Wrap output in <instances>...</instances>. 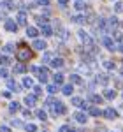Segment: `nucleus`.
I'll use <instances>...</instances> for the list:
<instances>
[{
	"label": "nucleus",
	"mask_w": 123,
	"mask_h": 132,
	"mask_svg": "<svg viewBox=\"0 0 123 132\" xmlns=\"http://www.w3.org/2000/svg\"><path fill=\"white\" fill-rule=\"evenodd\" d=\"M16 56H18V60L20 62H27L32 58V51H28V48L25 46V44H20V50L16 53Z\"/></svg>",
	"instance_id": "obj_1"
},
{
	"label": "nucleus",
	"mask_w": 123,
	"mask_h": 132,
	"mask_svg": "<svg viewBox=\"0 0 123 132\" xmlns=\"http://www.w3.org/2000/svg\"><path fill=\"white\" fill-rule=\"evenodd\" d=\"M65 113H67V108H65L60 101H56L55 106H53V116H56V114H65Z\"/></svg>",
	"instance_id": "obj_2"
},
{
	"label": "nucleus",
	"mask_w": 123,
	"mask_h": 132,
	"mask_svg": "<svg viewBox=\"0 0 123 132\" xmlns=\"http://www.w3.org/2000/svg\"><path fill=\"white\" fill-rule=\"evenodd\" d=\"M79 39H81V42L84 44V46H88V48H92L93 46V39L88 35V34H84V32H79Z\"/></svg>",
	"instance_id": "obj_3"
},
{
	"label": "nucleus",
	"mask_w": 123,
	"mask_h": 132,
	"mask_svg": "<svg viewBox=\"0 0 123 132\" xmlns=\"http://www.w3.org/2000/svg\"><path fill=\"white\" fill-rule=\"evenodd\" d=\"M37 74H39V79H41V83H46L48 81V76H49V71H48V69H46V67H42V69H39V67H37Z\"/></svg>",
	"instance_id": "obj_4"
},
{
	"label": "nucleus",
	"mask_w": 123,
	"mask_h": 132,
	"mask_svg": "<svg viewBox=\"0 0 123 132\" xmlns=\"http://www.w3.org/2000/svg\"><path fill=\"white\" fill-rule=\"evenodd\" d=\"M104 116H106L107 120H114V118L118 116V113H116V109H113V108H107V109L104 111Z\"/></svg>",
	"instance_id": "obj_5"
},
{
	"label": "nucleus",
	"mask_w": 123,
	"mask_h": 132,
	"mask_svg": "<svg viewBox=\"0 0 123 132\" xmlns=\"http://www.w3.org/2000/svg\"><path fill=\"white\" fill-rule=\"evenodd\" d=\"M5 30L16 32V30H18V23H16V21H12V20H7V21H5Z\"/></svg>",
	"instance_id": "obj_6"
},
{
	"label": "nucleus",
	"mask_w": 123,
	"mask_h": 132,
	"mask_svg": "<svg viewBox=\"0 0 123 132\" xmlns=\"http://www.w3.org/2000/svg\"><path fill=\"white\" fill-rule=\"evenodd\" d=\"M104 44H106V48H107V50H111V51L116 50V46H114V41L111 39V37H104Z\"/></svg>",
	"instance_id": "obj_7"
},
{
	"label": "nucleus",
	"mask_w": 123,
	"mask_h": 132,
	"mask_svg": "<svg viewBox=\"0 0 123 132\" xmlns=\"http://www.w3.org/2000/svg\"><path fill=\"white\" fill-rule=\"evenodd\" d=\"M16 23H18V25H27V14H25L23 11L18 12V20H16Z\"/></svg>",
	"instance_id": "obj_8"
},
{
	"label": "nucleus",
	"mask_w": 123,
	"mask_h": 132,
	"mask_svg": "<svg viewBox=\"0 0 123 132\" xmlns=\"http://www.w3.org/2000/svg\"><path fill=\"white\" fill-rule=\"evenodd\" d=\"M74 118H76L79 123H86V122H88V116H86L84 113H76V114H74Z\"/></svg>",
	"instance_id": "obj_9"
},
{
	"label": "nucleus",
	"mask_w": 123,
	"mask_h": 132,
	"mask_svg": "<svg viewBox=\"0 0 123 132\" xmlns=\"http://www.w3.org/2000/svg\"><path fill=\"white\" fill-rule=\"evenodd\" d=\"M41 30H42V34H44V35H46V37H49V35H51V34H53L51 27H49V25H48V23H46V25H41Z\"/></svg>",
	"instance_id": "obj_10"
},
{
	"label": "nucleus",
	"mask_w": 123,
	"mask_h": 132,
	"mask_svg": "<svg viewBox=\"0 0 123 132\" xmlns=\"http://www.w3.org/2000/svg\"><path fill=\"white\" fill-rule=\"evenodd\" d=\"M116 27H118V20H116V18H111V20L107 21V30H114V28H116Z\"/></svg>",
	"instance_id": "obj_11"
},
{
	"label": "nucleus",
	"mask_w": 123,
	"mask_h": 132,
	"mask_svg": "<svg viewBox=\"0 0 123 132\" xmlns=\"http://www.w3.org/2000/svg\"><path fill=\"white\" fill-rule=\"evenodd\" d=\"M97 83H100V85H104V86H106V85L109 83V78H107L106 74H99V76H97Z\"/></svg>",
	"instance_id": "obj_12"
},
{
	"label": "nucleus",
	"mask_w": 123,
	"mask_h": 132,
	"mask_svg": "<svg viewBox=\"0 0 123 132\" xmlns=\"http://www.w3.org/2000/svg\"><path fill=\"white\" fill-rule=\"evenodd\" d=\"M25 104L30 106V108H33V106H35V95H27V97H25Z\"/></svg>",
	"instance_id": "obj_13"
},
{
	"label": "nucleus",
	"mask_w": 123,
	"mask_h": 132,
	"mask_svg": "<svg viewBox=\"0 0 123 132\" xmlns=\"http://www.w3.org/2000/svg\"><path fill=\"white\" fill-rule=\"evenodd\" d=\"M51 67H55V69L63 67V60H61V58H53V60H51Z\"/></svg>",
	"instance_id": "obj_14"
},
{
	"label": "nucleus",
	"mask_w": 123,
	"mask_h": 132,
	"mask_svg": "<svg viewBox=\"0 0 123 132\" xmlns=\"http://www.w3.org/2000/svg\"><path fill=\"white\" fill-rule=\"evenodd\" d=\"M33 48H35V50H39V51L46 50V42H44V41H39V39H37V41L33 42Z\"/></svg>",
	"instance_id": "obj_15"
},
{
	"label": "nucleus",
	"mask_w": 123,
	"mask_h": 132,
	"mask_svg": "<svg viewBox=\"0 0 123 132\" xmlns=\"http://www.w3.org/2000/svg\"><path fill=\"white\" fill-rule=\"evenodd\" d=\"M104 97L111 101V99H114V97H116V92H114V90H106V92H104Z\"/></svg>",
	"instance_id": "obj_16"
},
{
	"label": "nucleus",
	"mask_w": 123,
	"mask_h": 132,
	"mask_svg": "<svg viewBox=\"0 0 123 132\" xmlns=\"http://www.w3.org/2000/svg\"><path fill=\"white\" fill-rule=\"evenodd\" d=\"M71 21H74V23H86V18L84 16H72Z\"/></svg>",
	"instance_id": "obj_17"
},
{
	"label": "nucleus",
	"mask_w": 123,
	"mask_h": 132,
	"mask_svg": "<svg viewBox=\"0 0 123 132\" xmlns=\"http://www.w3.org/2000/svg\"><path fill=\"white\" fill-rule=\"evenodd\" d=\"M27 35H28V37H35V35H37V28L28 27V28H27Z\"/></svg>",
	"instance_id": "obj_18"
},
{
	"label": "nucleus",
	"mask_w": 123,
	"mask_h": 132,
	"mask_svg": "<svg viewBox=\"0 0 123 132\" xmlns=\"http://www.w3.org/2000/svg\"><path fill=\"white\" fill-rule=\"evenodd\" d=\"M25 71H27V65H23V63H20V65L14 67V72H18V74H23Z\"/></svg>",
	"instance_id": "obj_19"
},
{
	"label": "nucleus",
	"mask_w": 123,
	"mask_h": 132,
	"mask_svg": "<svg viewBox=\"0 0 123 132\" xmlns=\"http://www.w3.org/2000/svg\"><path fill=\"white\" fill-rule=\"evenodd\" d=\"M76 9L83 11V9H88V7H86V4H84L83 0H76Z\"/></svg>",
	"instance_id": "obj_20"
},
{
	"label": "nucleus",
	"mask_w": 123,
	"mask_h": 132,
	"mask_svg": "<svg viewBox=\"0 0 123 132\" xmlns=\"http://www.w3.org/2000/svg\"><path fill=\"white\" fill-rule=\"evenodd\" d=\"M61 92H63L65 95H71V93H72V85H63Z\"/></svg>",
	"instance_id": "obj_21"
},
{
	"label": "nucleus",
	"mask_w": 123,
	"mask_h": 132,
	"mask_svg": "<svg viewBox=\"0 0 123 132\" xmlns=\"http://www.w3.org/2000/svg\"><path fill=\"white\" fill-rule=\"evenodd\" d=\"M9 111H11V113H16V111H20V104H18V102H12V104L9 106Z\"/></svg>",
	"instance_id": "obj_22"
},
{
	"label": "nucleus",
	"mask_w": 123,
	"mask_h": 132,
	"mask_svg": "<svg viewBox=\"0 0 123 132\" xmlns=\"http://www.w3.org/2000/svg\"><path fill=\"white\" fill-rule=\"evenodd\" d=\"M71 83H74V85H79V83H81V78H79L77 74H72V76H71Z\"/></svg>",
	"instance_id": "obj_23"
},
{
	"label": "nucleus",
	"mask_w": 123,
	"mask_h": 132,
	"mask_svg": "<svg viewBox=\"0 0 123 132\" xmlns=\"http://www.w3.org/2000/svg\"><path fill=\"white\" fill-rule=\"evenodd\" d=\"M53 79H55V85H61V83H63V76H61V74H55Z\"/></svg>",
	"instance_id": "obj_24"
},
{
	"label": "nucleus",
	"mask_w": 123,
	"mask_h": 132,
	"mask_svg": "<svg viewBox=\"0 0 123 132\" xmlns=\"http://www.w3.org/2000/svg\"><path fill=\"white\" fill-rule=\"evenodd\" d=\"M88 111H90V114H92V116H100V114H102V113H100V109H97V108H90Z\"/></svg>",
	"instance_id": "obj_25"
},
{
	"label": "nucleus",
	"mask_w": 123,
	"mask_h": 132,
	"mask_svg": "<svg viewBox=\"0 0 123 132\" xmlns=\"http://www.w3.org/2000/svg\"><path fill=\"white\" fill-rule=\"evenodd\" d=\"M23 85H25L27 88H32V86H33V81H32L30 78H25V79H23Z\"/></svg>",
	"instance_id": "obj_26"
},
{
	"label": "nucleus",
	"mask_w": 123,
	"mask_h": 132,
	"mask_svg": "<svg viewBox=\"0 0 123 132\" xmlns=\"http://www.w3.org/2000/svg\"><path fill=\"white\" fill-rule=\"evenodd\" d=\"M90 99H92V102H95V104H100V102L104 101V99H102V97H100V95H92Z\"/></svg>",
	"instance_id": "obj_27"
},
{
	"label": "nucleus",
	"mask_w": 123,
	"mask_h": 132,
	"mask_svg": "<svg viewBox=\"0 0 123 132\" xmlns=\"http://www.w3.org/2000/svg\"><path fill=\"white\" fill-rule=\"evenodd\" d=\"M7 86H9V90H20V86L14 81H7Z\"/></svg>",
	"instance_id": "obj_28"
},
{
	"label": "nucleus",
	"mask_w": 123,
	"mask_h": 132,
	"mask_svg": "<svg viewBox=\"0 0 123 132\" xmlns=\"http://www.w3.org/2000/svg\"><path fill=\"white\" fill-rule=\"evenodd\" d=\"M37 116H39V118H41L42 122H44V120H46V118H48V114H46V111H42V109H39V111H37Z\"/></svg>",
	"instance_id": "obj_29"
},
{
	"label": "nucleus",
	"mask_w": 123,
	"mask_h": 132,
	"mask_svg": "<svg viewBox=\"0 0 123 132\" xmlns=\"http://www.w3.org/2000/svg\"><path fill=\"white\" fill-rule=\"evenodd\" d=\"M0 63H2V65H9L11 60L7 58V56H4V55H2V56H0Z\"/></svg>",
	"instance_id": "obj_30"
},
{
	"label": "nucleus",
	"mask_w": 123,
	"mask_h": 132,
	"mask_svg": "<svg viewBox=\"0 0 123 132\" xmlns=\"http://www.w3.org/2000/svg\"><path fill=\"white\" fill-rule=\"evenodd\" d=\"M114 11H116V12H123V2H118V4L114 5Z\"/></svg>",
	"instance_id": "obj_31"
},
{
	"label": "nucleus",
	"mask_w": 123,
	"mask_h": 132,
	"mask_svg": "<svg viewBox=\"0 0 123 132\" xmlns=\"http://www.w3.org/2000/svg\"><path fill=\"white\" fill-rule=\"evenodd\" d=\"M4 7H7V9H12V7H14V2H12V0H5V2H4Z\"/></svg>",
	"instance_id": "obj_32"
},
{
	"label": "nucleus",
	"mask_w": 123,
	"mask_h": 132,
	"mask_svg": "<svg viewBox=\"0 0 123 132\" xmlns=\"http://www.w3.org/2000/svg\"><path fill=\"white\" fill-rule=\"evenodd\" d=\"M25 129H27L28 132H35V130H37V127H35V125H32V123H28V125H25Z\"/></svg>",
	"instance_id": "obj_33"
},
{
	"label": "nucleus",
	"mask_w": 123,
	"mask_h": 132,
	"mask_svg": "<svg viewBox=\"0 0 123 132\" xmlns=\"http://www.w3.org/2000/svg\"><path fill=\"white\" fill-rule=\"evenodd\" d=\"M72 104H74V106H81L83 101L79 99V97H74V99H72Z\"/></svg>",
	"instance_id": "obj_34"
},
{
	"label": "nucleus",
	"mask_w": 123,
	"mask_h": 132,
	"mask_svg": "<svg viewBox=\"0 0 123 132\" xmlns=\"http://www.w3.org/2000/svg\"><path fill=\"white\" fill-rule=\"evenodd\" d=\"M121 39H123V35H121V34H120V32H116V34H114V41L121 42Z\"/></svg>",
	"instance_id": "obj_35"
},
{
	"label": "nucleus",
	"mask_w": 123,
	"mask_h": 132,
	"mask_svg": "<svg viewBox=\"0 0 123 132\" xmlns=\"http://www.w3.org/2000/svg\"><path fill=\"white\" fill-rule=\"evenodd\" d=\"M33 92H35L33 95L37 97V95H41V93H42V88H41V86H35V88H33Z\"/></svg>",
	"instance_id": "obj_36"
},
{
	"label": "nucleus",
	"mask_w": 123,
	"mask_h": 132,
	"mask_svg": "<svg viewBox=\"0 0 123 132\" xmlns=\"http://www.w3.org/2000/svg\"><path fill=\"white\" fill-rule=\"evenodd\" d=\"M48 92H49V93H55V92H56V85H49V86H48Z\"/></svg>",
	"instance_id": "obj_37"
},
{
	"label": "nucleus",
	"mask_w": 123,
	"mask_h": 132,
	"mask_svg": "<svg viewBox=\"0 0 123 132\" xmlns=\"http://www.w3.org/2000/svg\"><path fill=\"white\" fill-rule=\"evenodd\" d=\"M104 65H106V69H109V71H111V69H114V63H113V62H106Z\"/></svg>",
	"instance_id": "obj_38"
},
{
	"label": "nucleus",
	"mask_w": 123,
	"mask_h": 132,
	"mask_svg": "<svg viewBox=\"0 0 123 132\" xmlns=\"http://www.w3.org/2000/svg\"><path fill=\"white\" fill-rule=\"evenodd\" d=\"M60 132H71V127L69 125H63V127H60Z\"/></svg>",
	"instance_id": "obj_39"
},
{
	"label": "nucleus",
	"mask_w": 123,
	"mask_h": 132,
	"mask_svg": "<svg viewBox=\"0 0 123 132\" xmlns=\"http://www.w3.org/2000/svg\"><path fill=\"white\" fill-rule=\"evenodd\" d=\"M0 132H11V129L5 127V125H2V127H0Z\"/></svg>",
	"instance_id": "obj_40"
},
{
	"label": "nucleus",
	"mask_w": 123,
	"mask_h": 132,
	"mask_svg": "<svg viewBox=\"0 0 123 132\" xmlns=\"http://www.w3.org/2000/svg\"><path fill=\"white\" fill-rule=\"evenodd\" d=\"M4 50H5V51H9V53H11V51L14 50V46H12V44H7V46H5V48H4Z\"/></svg>",
	"instance_id": "obj_41"
},
{
	"label": "nucleus",
	"mask_w": 123,
	"mask_h": 132,
	"mask_svg": "<svg viewBox=\"0 0 123 132\" xmlns=\"http://www.w3.org/2000/svg\"><path fill=\"white\" fill-rule=\"evenodd\" d=\"M51 58H53V56H51V55H49V53H46V55H44V62H49V60H51Z\"/></svg>",
	"instance_id": "obj_42"
},
{
	"label": "nucleus",
	"mask_w": 123,
	"mask_h": 132,
	"mask_svg": "<svg viewBox=\"0 0 123 132\" xmlns=\"http://www.w3.org/2000/svg\"><path fill=\"white\" fill-rule=\"evenodd\" d=\"M0 76H2V78H7V71H5V69H0Z\"/></svg>",
	"instance_id": "obj_43"
},
{
	"label": "nucleus",
	"mask_w": 123,
	"mask_h": 132,
	"mask_svg": "<svg viewBox=\"0 0 123 132\" xmlns=\"http://www.w3.org/2000/svg\"><path fill=\"white\" fill-rule=\"evenodd\" d=\"M39 4H41V5H48V4H49V0H39Z\"/></svg>",
	"instance_id": "obj_44"
},
{
	"label": "nucleus",
	"mask_w": 123,
	"mask_h": 132,
	"mask_svg": "<svg viewBox=\"0 0 123 132\" xmlns=\"http://www.w3.org/2000/svg\"><path fill=\"white\" fill-rule=\"evenodd\" d=\"M23 114H25V116H27V118H30V116H32V113L28 111V109H27V111H23Z\"/></svg>",
	"instance_id": "obj_45"
},
{
	"label": "nucleus",
	"mask_w": 123,
	"mask_h": 132,
	"mask_svg": "<svg viewBox=\"0 0 123 132\" xmlns=\"http://www.w3.org/2000/svg\"><path fill=\"white\" fill-rule=\"evenodd\" d=\"M12 125H14V127H21V123L18 122V120H14V122H12Z\"/></svg>",
	"instance_id": "obj_46"
},
{
	"label": "nucleus",
	"mask_w": 123,
	"mask_h": 132,
	"mask_svg": "<svg viewBox=\"0 0 123 132\" xmlns=\"http://www.w3.org/2000/svg\"><path fill=\"white\" fill-rule=\"evenodd\" d=\"M58 2H60V5H67V2H69V0H58Z\"/></svg>",
	"instance_id": "obj_47"
},
{
	"label": "nucleus",
	"mask_w": 123,
	"mask_h": 132,
	"mask_svg": "<svg viewBox=\"0 0 123 132\" xmlns=\"http://www.w3.org/2000/svg\"><path fill=\"white\" fill-rule=\"evenodd\" d=\"M71 132H81V130H77V129H71Z\"/></svg>",
	"instance_id": "obj_48"
},
{
	"label": "nucleus",
	"mask_w": 123,
	"mask_h": 132,
	"mask_svg": "<svg viewBox=\"0 0 123 132\" xmlns=\"http://www.w3.org/2000/svg\"><path fill=\"white\" fill-rule=\"evenodd\" d=\"M120 51H121V53H123V44H120Z\"/></svg>",
	"instance_id": "obj_49"
},
{
	"label": "nucleus",
	"mask_w": 123,
	"mask_h": 132,
	"mask_svg": "<svg viewBox=\"0 0 123 132\" xmlns=\"http://www.w3.org/2000/svg\"><path fill=\"white\" fill-rule=\"evenodd\" d=\"M121 76H123V71H121Z\"/></svg>",
	"instance_id": "obj_50"
}]
</instances>
